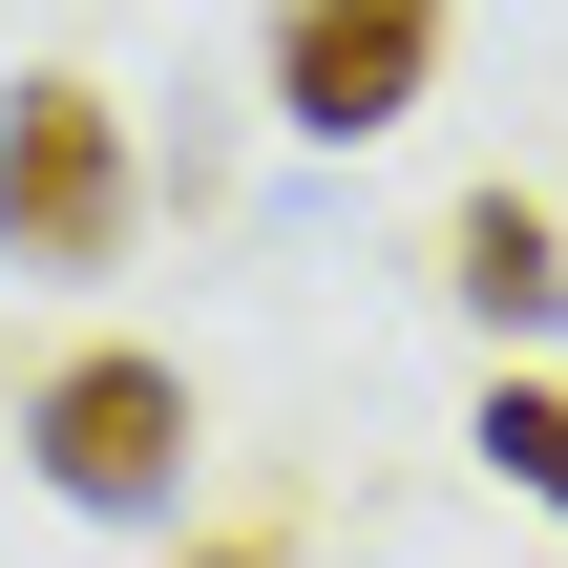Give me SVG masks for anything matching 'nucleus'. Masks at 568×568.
<instances>
[{
	"label": "nucleus",
	"mask_w": 568,
	"mask_h": 568,
	"mask_svg": "<svg viewBox=\"0 0 568 568\" xmlns=\"http://www.w3.org/2000/svg\"><path fill=\"white\" fill-rule=\"evenodd\" d=\"M21 464H42V506H84V527H169L190 464H211V400H190V358L84 337V358H42V400H21Z\"/></svg>",
	"instance_id": "nucleus-1"
},
{
	"label": "nucleus",
	"mask_w": 568,
	"mask_h": 568,
	"mask_svg": "<svg viewBox=\"0 0 568 568\" xmlns=\"http://www.w3.org/2000/svg\"><path fill=\"white\" fill-rule=\"evenodd\" d=\"M148 232V148L84 63H21L0 84V274H126Z\"/></svg>",
	"instance_id": "nucleus-2"
},
{
	"label": "nucleus",
	"mask_w": 568,
	"mask_h": 568,
	"mask_svg": "<svg viewBox=\"0 0 568 568\" xmlns=\"http://www.w3.org/2000/svg\"><path fill=\"white\" fill-rule=\"evenodd\" d=\"M443 84V0H274V126L295 148H379Z\"/></svg>",
	"instance_id": "nucleus-3"
},
{
	"label": "nucleus",
	"mask_w": 568,
	"mask_h": 568,
	"mask_svg": "<svg viewBox=\"0 0 568 568\" xmlns=\"http://www.w3.org/2000/svg\"><path fill=\"white\" fill-rule=\"evenodd\" d=\"M443 295H464L485 337H548L568 316V232L527 211V190H464V211H443Z\"/></svg>",
	"instance_id": "nucleus-4"
},
{
	"label": "nucleus",
	"mask_w": 568,
	"mask_h": 568,
	"mask_svg": "<svg viewBox=\"0 0 568 568\" xmlns=\"http://www.w3.org/2000/svg\"><path fill=\"white\" fill-rule=\"evenodd\" d=\"M464 443H485V485H527V506L568 527V379H485V422H464Z\"/></svg>",
	"instance_id": "nucleus-5"
},
{
	"label": "nucleus",
	"mask_w": 568,
	"mask_h": 568,
	"mask_svg": "<svg viewBox=\"0 0 568 568\" xmlns=\"http://www.w3.org/2000/svg\"><path fill=\"white\" fill-rule=\"evenodd\" d=\"M190 568H274V548H190Z\"/></svg>",
	"instance_id": "nucleus-6"
}]
</instances>
